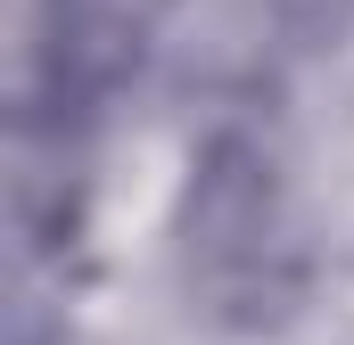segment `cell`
<instances>
[{"label":"cell","mask_w":354,"mask_h":345,"mask_svg":"<svg viewBox=\"0 0 354 345\" xmlns=\"http://www.w3.org/2000/svg\"><path fill=\"white\" fill-rule=\"evenodd\" d=\"M181 255L214 288V304H239L231 321H264L280 296L297 288V271L280 263V181L272 157L248 132L206 140V157L189 165L181 189Z\"/></svg>","instance_id":"cell-1"},{"label":"cell","mask_w":354,"mask_h":345,"mask_svg":"<svg viewBox=\"0 0 354 345\" xmlns=\"http://www.w3.org/2000/svg\"><path fill=\"white\" fill-rule=\"evenodd\" d=\"M280 17L322 50V41H346L354 33V0H280Z\"/></svg>","instance_id":"cell-2"}]
</instances>
